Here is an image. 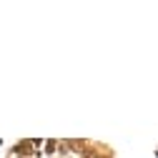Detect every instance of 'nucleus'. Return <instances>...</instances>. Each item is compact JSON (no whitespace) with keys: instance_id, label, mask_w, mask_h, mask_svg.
Masks as SVG:
<instances>
[{"instance_id":"nucleus-5","label":"nucleus","mask_w":158,"mask_h":158,"mask_svg":"<svg viewBox=\"0 0 158 158\" xmlns=\"http://www.w3.org/2000/svg\"><path fill=\"white\" fill-rule=\"evenodd\" d=\"M68 158H75V156H68Z\"/></svg>"},{"instance_id":"nucleus-4","label":"nucleus","mask_w":158,"mask_h":158,"mask_svg":"<svg viewBox=\"0 0 158 158\" xmlns=\"http://www.w3.org/2000/svg\"><path fill=\"white\" fill-rule=\"evenodd\" d=\"M153 156H156V158H158V146H156V153H153Z\"/></svg>"},{"instance_id":"nucleus-2","label":"nucleus","mask_w":158,"mask_h":158,"mask_svg":"<svg viewBox=\"0 0 158 158\" xmlns=\"http://www.w3.org/2000/svg\"><path fill=\"white\" fill-rule=\"evenodd\" d=\"M68 156H73L70 141H68V138H58V153H55V158H68Z\"/></svg>"},{"instance_id":"nucleus-1","label":"nucleus","mask_w":158,"mask_h":158,"mask_svg":"<svg viewBox=\"0 0 158 158\" xmlns=\"http://www.w3.org/2000/svg\"><path fill=\"white\" fill-rule=\"evenodd\" d=\"M55 153H58V138H45L43 141V156L55 158Z\"/></svg>"},{"instance_id":"nucleus-3","label":"nucleus","mask_w":158,"mask_h":158,"mask_svg":"<svg viewBox=\"0 0 158 158\" xmlns=\"http://www.w3.org/2000/svg\"><path fill=\"white\" fill-rule=\"evenodd\" d=\"M3 146H5V141H3V138H0V148H3Z\"/></svg>"}]
</instances>
